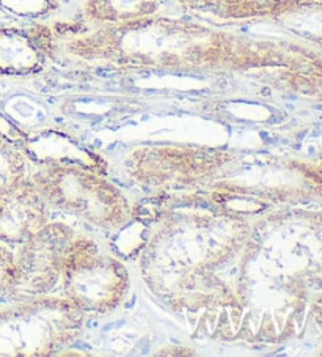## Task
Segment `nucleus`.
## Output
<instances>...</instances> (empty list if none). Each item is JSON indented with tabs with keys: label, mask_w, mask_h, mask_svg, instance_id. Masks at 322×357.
Here are the masks:
<instances>
[{
	"label": "nucleus",
	"mask_w": 322,
	"mask_h": 357,
	"mask_svg": "<svg viewBox=\"0 0 322 357\" xmlns=\"http://www.w3.org/2000/svg\"><path fill=\"white\" fill-rule=\"evenodd\" d=\"M63 51L84 61L125 68L270 70L283 79L322 70L319 59L302 49L160 15L76 32L65 40Z\"/></svg>",
	"instance_id": "f257e3e1"
},
{
	"label": "nucleus",
	"mask_w": 322,
	"mask_h": 357,
	"mask_svg": "<svg viewBox=\"0 0 322 357\" xmlns=\"http://www.w3.org/2000/svg\"><path fill=\"white\" fill-rule=\"evenodd\" d=\"M49 208L101 230H118L132 219L125 192L102 174L79 164L51 161L29 175Z\"/></svg>",
	"instance_id": "f03ea898"
},
{
	"label": "nucleus",
	"mask_w": 322,
	"mask_h": 357,
	"mask_svg": "<svg viewBox=\"0 0 322 357\" xmlns=\"http://www.w3.org/2000/svg\"><path fill=\"white\" fill-rule=\"evenodd\" d=\"M86 318L65 296L8 301L0 307V357L59 354L84 334Z\"/></svg>",
	"instance_id": "7ed1b4c3"
},
{
	"label": "nucleus",
	"mask_w": 322,
	"mask_h": 357,
	"mask_svg": "<svg viewBox=\"0 0 322 357\" xmlns=\"http://www.w3.org/2000/svg\"><path fill=\"white\" fill-rule=\"evenodd\" d=\"M63 296L86 315H107L123 304L131 287L125 263L96 239L77 233L61 274Z\"/></svg>",
	"instance_id": "20e7f679"
},
{
	"label": "nucleus",
	"mask_w": 322,
	"mask_h": 357,
	"mask_svg": "<svg viewBox=\"0 0 322 357\" xmlns=\"http://www.w3.org/2000/svg\"><path fill=\"white\" fill-rule=\"evenodd\" d=\"M233 156L209 146H145L128 158V176L150 190L208 189Z\"/></svg>",
	"instance_id": "39448f33"
},
{
	"label": "nucleus",
	"mask_w": 322,
	"mask_h": 357,
	"mask_svg": "<svg viewBox=\"0 0 322 357\" xmlns=\"http://www.w3.org/2000/svg\"><path fill=\"white\" fill-rule=\"evenodd\" d=\"M77 231L63 222H47L15 252V283L7 301L51 294L61 280Z\"/></svg>",
	"instance_id": "423d86ee"
},
{
	"label": "nucleus",
	"mask_w": 322,
	"mask_h": 357,
	"mask_svg": "<svg viewBox=\"0 0 322 357\" xmlns=\"http://www.w3.org/2000/svg\"><path fill=\"white\" fill-rule=\"evenodd\" d=\"M49 209L30 178L0 197V243H26L49 222Z\"/></svg>",
	"instance_id": "0eeeda50"
},
{
	"label": "nucleus",
	"mask_w": 322,
	"mask_h": 357,
	"mask_svg": "<svg viewBox=\"0 0 322 357\" xmlns=\"http://www.w3.org/2000/svg\"><path fill=\"white\" fill-rule=\"evenodd\" d=\"M173 2L176 0H86L82 20L93 27L118 26L159 16Z\"/></svg>",
	"instance_id": "6e6552de"
},
{
	"label": "nucleus",
	"mask_w": 322,
	"mask_h": 357,
	"mask_svg": "<svg viewBox=\"0 0 322 357\" xmlns=\"http://www.w3.org/2000/svg\"><path fill=\"white\" fill-rule=\"evenodd\" d=\"M29 175L26 153L0 131V197L27 181Z\"/></svg>",
	"instance_id": "1a4fd4ad"
},
{
	"label": "nucleus",
	"mask_w": 322,
	"mask_h": 357,
	"mask_svg": "<svg viewBox=\"0 0 322 357\" xmlns=\"http://www.w3.org/2000/svg\"><path fill=\"white\" fill-rule=\"evenodd\" d=\"M15 252L10 245L0 243V301L8 299L15 283Z\"/></svg>",
	"instance_id": "9d476101"
},
{
	"label": "nucleus",
	"mask_w": 322,
	"mask_h": 357,
	"mask_svg": "<svg viewBox=\"0 0 322 357\" xmlns=\"http://www.w3.org/2000/svg\"><path fill=\"white\" fill-rule=\"evenodd\" d=\"M312 2H319V3H322V0H312Z\"/></svg>",
	"instance_id": "9b49d317"
}]
</instances>
